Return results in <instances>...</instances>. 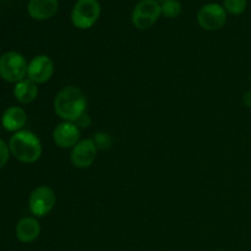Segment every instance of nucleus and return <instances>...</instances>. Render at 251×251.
Segmentation results:
<instances>
[{"label": "nucleus", "instance_id": "obj_1", "mask_svg": "<svg viewBox=\"0 0 251 251\" xmlns=\"http://www.w3.org/2000/svg\"><path fill=\"white\" fill-rule=\"evenodd\" d=\"M53 108L63 122L75 123L86 113L87 97L77 86H65L54 97Z\"/></svg>", "mask_w": 251, "mask_h": 251}, {"label": "nucleus", "instance_id": "obj_2", "mask_svg": "<svg viewBox=\"0 0 251 251\" xmlns=\"http://www.w3.org/2000/svg\"><path fill=\"white\" fill-rule=\"evenodd\" d=\"M9 149L11 156L27 164L38 161L43 152L39 137L29 130H20L15 132L9 140Z\"/></svg>", "mask_w": 251, "mask_h": 251}, {"label": "nucleus", "instance_id": "obj_3", "mask_svg": "<svg viewBox=\"0 0 251 251\" xmlns=\"http://www.w3.org/2000/svg\"><path fill=\"white\" fill-rule=\"evenodd\" d=\"M28 63L19 51L10 50L0 56V77L10 83H17L27 78Z\"/></svg>", "mask_w": 251, "mask_h": 251}, {"label": "nucleus", "instance_id": "obj_4", "mask_svg": "<svg viewBox=\"0 0 251 251\" xmlns=\"http://www.w3.org/2000/svg\"><path fill=\"white\" fill-rule=\"evenodd\" d=\"M98 0H77L71 10V22L78 29H88L95 26L100 16Z\"/></svg>", "mask_w": 251, "mask_h": 251}, {"label": "nucleus", "instance_id": "obj_5", "mask_svg": "<svg viewBox=\"0 0 251 251\" xmlns=\"http://www.w3.org/2000/svg\"><path fill=\"white\" fill-rule=\"evenodd\" d=\"M162 16L161 4L156 0H141L135 5L131 12V22L140 31L149 29Z\"/></svg>", "mask_w": 251, "mask_h": 251}, {"label": "nucleus", "instance_id": "obj_6", "mask_svg": "<svg viewBox=\"0 0 251 251\" xmlns=\"http://www.w3.org/2000/svg\"><path fill=\"white\" fill-rule=\"evenodd\" d=\"M56 203V195L51 188L47 185L37 186L28 198V208L37 218L46 217L53 211Z\"/></svg>", "mask_w": 251, "mask_h": 251}, {"label": "nucleus", "instance_id": "obj_7", "mask_svg": "<svg viewBox=\"0 0 251 251\" xmlns=\"http://www.w3.org/2000/svg\"><path fill=\"white\" fill-rule=\"evenodd\" d=\"M227 16L228 14L223 5L210 2L199 10L198 24L205 31H218L227 24Z\"/></svg>", "mask_w": 251, "mask_h": 251}, {"label": "nucleus", "instance_id": "obj_8", "mask_svg": "<svg viewBox=\"0 0 251 251\" xmlns=\"http://www.w3.org/2000/svg\"><path fill=\"white\" fill-rule=\"evenodd\" d=\"M97 153L98 147L93 141V139L80 140L71 149L70 162L75 168L87 169L95 163Z\"/></svg>", "mask_w": 251, "mask_h": 251}, {"label": "nucleus", "instance_id": "obj_9", "mask_svg": "<svg viewBox=\"0 0 251 251\" xmlns=\"http://www.w3.org/2000/svg\"><path fill=\"white\" fill-rule=\"evenodd\" d=\"M54 61L46 54H39L32 58L27 69V78L33 81L37 85L46 83L54 75Z\"/></svg>", "mask_w": 251, "mask_h": 251}, {"label": "nucleus", "instance_id": "obj_10", "mask_svg": "<svg viewBox=\"0 0 251 251\" xmlns=\"http://www.w3.org/2000/svg\"><path fill=\"white\" fill-rule=\"evenodd\" d=\"M81 137V129L71 122H61L54 127L53 141L59 149L71 150Z\"/></svg>", "mask_w": 251, "mask_h": 251}, {"label": "nucleus", "instance_id": "obj_11", "mask_svg": "<svg viewBox=\"0 0 251 251\" xmlns=\"http://www.w3.org/2000/svg\"><path fill=\"white\" fill-rule=\"evenodd\" d=\"M15 233L16 238L21 243L25 244L33 243L41 235V223L37 217H24L17 222Z\"/></svg>", "mask_w": 251, "mask_h": 251}, {"label": "nucleus", "instance_id": "obj_12", "mask_svg": "<svg viewBox=\"0 0 251 251\" xmlns=\"http://www.w3.org/2000/svg\"><path fill=\"white\" fill-rule=\"evenodd\" d=\"M59 10L58 0H29L27 5V12L29 16L37 21L49 20Z\"/></svg>", "mask_w": 251, "mask_h": 251}, {"label": "nucleus", "instance_id": "obj_13", "mask_svg": "<svg viewBox=\"0 0 251 251\" xmlns=\"http://www.w3.org/2000/svg\"><path fill=\"white\" fill-rule=\"evenodd\" d=\"M27 122V114L24 108L9 107L1 117V126L9 132H17L24 130Z\"/></svg>", "mask_w": 251, "mask_h": 251}, {"label": "nucleus", "instance_id": "obj_14", "mask_svg": "<svg viewBox=\"0 0 251 251\" xmlns=\"http://www.w3.org/2000/svg\"><path fill=\"white\" fill-rule=\"evenodd\" d=\"M38 85L31 81L29 78L20 81L15 83L14 96L16 100L21 104H29L38 97Z\"/></svg>", "mask_w": 251, "mask_h": 251}, {"label": "nucleus", "instance_id": "obj_15", "mask_svg": "<svg viewBox=\"0 0 251 251\" xmlns=\"http://www.w3.org/2000/svg\"><path fill=\"white\" fill-rule=\"evenodd\" d=\"M181 10H183V7L178 0H168V1H164L161 4L162 16L167 17V19H176L181 14Z\"/></svg>", "mask_w": 251, "mask_h": 251}, {"label": "nucleus", "instance_id": "obj_16", "mask_svg": "<svg viewBox=\"0 0 251 251\" xmlns=\"http://www.w3.org/2000/svg\"><path fill=\"white\" fill-rule=\"evenodd\" d=\"M248 0H225L223 1V7L227 11V14L238 16L242 15L247 10Z\"/></svg>", "mask_w": 251, "mask_h": 251}, {"label": "nucleus", "instance_id": "obj_17", "mask_svg": "<svg viewBox=\"0 0 251 251\" xmlns=\"http://www.w3.org/2000/svg\"><path fill=\"white\" fill-rule=\"evenodd\" d=\"M93 141L97 145L98 150L110 149V146H112L113 144L112 137L108 134H105V132H97V134L95 135V137H93Z\"/></svg>", "mask_w": 251, "mask_h": 251}, {"label": "nucleus", "instance_id": "obj_18", "mask_svg": "<svg viewBox=\"0 0 251 251\" xmlns=\"http://www.w3.org/2000/svg\"><path fill=\"white\" fill-rule=\"evenodd\" d=\"M10 149L9 145H6V142L2 139H0V169L4 168L7 164L10 158Z\"/></svg>", "mask_w": 251, "mask_h": 251}, {"label": "nucleus", "instance_id": "obj_19", "mask_svg": "<svg viewBox=\"0 0 251 251\" xmlns=\"http://www.w3.org/2000/svg\"><path fill=\"white\" fill-rule=\"evenodd\" d=\"M75 124L77 125L80 129H81V127H87L88 125L91 124V120H90V117H88V114H86V113H85L83 115H81V117L78 118L77 120H76Z\"/></svg>", "mask_w": 251, "mask_h": 251}, {"label": "nucleus", "instance_id": "obj_20", "mask_svg": "<svg viewBox=\"0 0 251 251\" xmlns=\"http://www.w3.org/2000/svg\"><path fill=\"white\" fill-rule=\"evenodd\" d=\"M243 102H244V104L247 105L248 108H251V91H248V92L244 93Z\"/></svg>", "mask_w": 251, "mask_h": 251}, {"label": "nucleus", "instance_id": "obj_21", "mask_svg": "<svg viewBox=\"0 0 251 251\" xmlns=\"http://www.w3.org/2000/svg\"><path fill=\"white\" fill-rule=\"evenodd\" d=\"M156 1H158L159 4H162V2H164V1H168V0H156Z\"/></svg>", "mask_w": 251, "mask_h": 251}, {"label": "nucleus", "instance_id": "obj_22", "mask_svg": "<svg viewBox=\"0 0 251 251\" xmlns=\"http://www.w3.org/2000/svg\"><path fill=\"white\" fill-rule=\"evenodd\" d=\"M250 85H251V74H250Z\"/></svg>", "mask_w": 251, "mask_h": 251}, {"label": "nucleus", "instance_id": "obj_23", "mask_svg": "<svg viewBox=\"0 0 251 251\" xmlns=\"http://www.w3.org/2000/svg\"><path fill=\"white\" fill-rule=\"evenodd\" d=\"M216 251H225V250H216Z\"/></svg>", "mask_w": 251, "mask_h": 251}]
</instances>
